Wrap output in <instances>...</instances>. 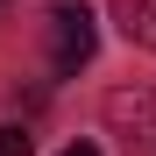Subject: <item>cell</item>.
Instances as JSON below:
<instances>
[{
	"mask_svg": "<svg viewBox=\"0 0 156 156\" xmlns=\"http://www.w3.org/2000/svg\"><path fill=\"white\" fill-rule=\"evenodd\" d=\"M92 50H99V21H92L85 0L50 7V64H57V71H78V64H92Z\"/></svg>",
	"mask_w": 156,
	"mask_h": 156,
	"instance_id": "1",
	"label": "cell"
},
{
	"mask_svg": "<svg viewBox=\"0 0 156 156\" xmlns=\"http://www.w3.org/2000/svg\"><path fill=\"white\" fill-rule=\"evenodd\" d=\"M107 121L121 128L128 142H149L156 135V92H114L107 99Z\"/></svg>",
	"mask_w": 156,
	"mask_h": 156,
	"instance_id": "2",
	"label": "cell"
},
{
	"mask_svg": "<svg viewBox=\"0 0 156 156\" xmlns=\"http://www.w3.org/2000/svg\"><path fill=\"white\" fill-rule=\"evenodd\" d=\"M114 21H121V36H128V43L156 50V0H114Z\"/></svg>",
	"mask_w": 156,
	"mask_h": 156,
	"instance_id": "3",
	"label": "cell"
},
{
	"mask_svg": "<svg viewBox=\"0 0 156 156\" xmlns=\"http://www.w3.org/2000/svg\"><path fill=\"white\" fill-rule=\"evenodd\" d=\"M0 156H36V142L21 135V128H0Z\"/></svg>",
	"mask_w": 156,
	"mask_h": 156,
	"instance_id": "4",
	"label": "cell"
},
{
	"mask_svg": "<svg viewBox=\"0 0 156 156\" xmlns=\"http://www.w3.org/2000/svg\"><path fill=\"white\" fill-rule=\"evenodd\" d=\"M57 156H99V149H92V142H71V149H57Z\"/></svg>",
	"mask_w": 156,
	"mask_h": 156,
	"instance_id": "5",
	"label": "cell"
},
{
	"mask_svg": "<svg viewBox=\"0 0 156 156\" xmlns=\"http://www.w3.org/2000/svg\"><path fill=\"white\" fill-rule=\"evenodd\" d=\"M0 7H7V0H0Z\"/></svg>",
	"mask_w": 156,
	"mask_h": 156,
	"instance_id": "6",
	"label": "cell"
}]
</instances>
